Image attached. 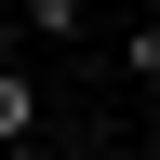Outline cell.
<instances>
[{
	"instance_id": "3957f363",
	"label": "cell",
	"mask_w": 160,
	"mask_h": 160,
	"mask_svg": "<svg viewBox=\"0 0 160 160\" xmlns=\"http://www.w3.org/2000/svg\"><path fill=\"white\" fill-rule=\"evenodd\" d=\"M120 53H133V80H147V93H160V13H147V27H133V40H120Z\"/></svg>"
},
{
	"instance_id": "7a4b0ae2",
	"label": "cell",
	"mask_w": 160,
	"mask_h": 160,
	"mask_svg": "<svg viewBox=\"0 0 160 160\" xmlns=\"http://www.w3.org/2000/svg\"><path fill=\"white\" fill-rule=\"evenodd\" d=\"M13 133H40V93H27V67H0V147Z\"/></svg>"
},
{
	"instance_id": "6da1fadb",
	"label": "cell",
	"mask_w": 160,
	"mask_h": 160,
	"mask_svg": "<svg viewBox=\"0 0 160 160\" xmlns=\"http://www.w3.org/2000/svg\"><path fill=\"white\" fill-rule=\"evenodd\" d=\"M27 40H93V0H27Z\"/></svg>"
},
{
	"instance_id": "277c9868",
	"label": "cell",
	"mask_w": 160,
	"mask_h": 160,
	"mask_svg": "<svg viewBox=\"0 0 160 160\" xmlns=\"http://www.w3.org/2000/svg\"><path fill=\"white\" fill-rule=\"evenodd\" d=\"M0 160H53V147H40V133H13V147H0Z\"/></svg>"
}]
</instances>
